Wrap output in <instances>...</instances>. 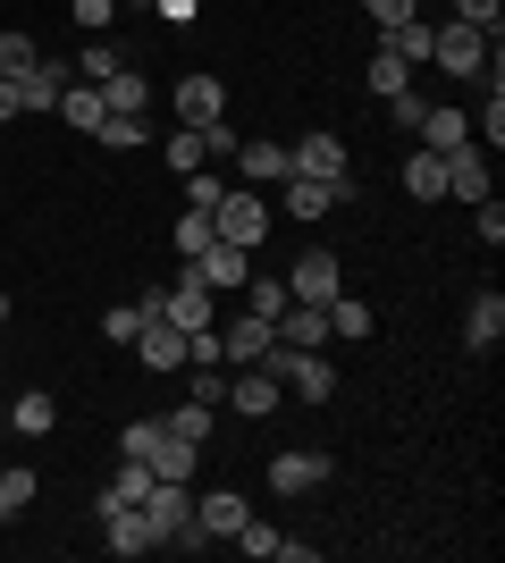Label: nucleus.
Instances as JSON below:
<instances>
[{
  "label": "nucleus",
  "mask_w": 505,
  "mask_h": 563,
  "mask_svg": "<svg viewBox=\"0 0 505 563\" xmlns=\"http://www.w3.org/2000/svg\"><path fill=\"white\" fill-rule=\"evenodd\" d=\"M144 463H152V479H194V471H202V446H186V438H168V429H161Z\"/></svg>",
  "instance_id": "22"
},
{
  "label": "nucleus",
  "mask_w": 505,
  "mask_h": 563,
  "mask_svg": "<svg viewBox=\"0 0 505 563\" xmlns=\"http://www.w3.org/2000/svg\"><path fill=\"white\" fill-rule=\"evenodd\" d=\"M211 421H219V412H211V404H168V412H161V429H168V438H186V446H202V438H211Z\"/></svg>",
  "instance_id": "26"
},
{
  "label": "nucleus",
  "mask_w": 505,
  "mask_h": 563,
  "mask_svg": "<svg viewBox=\"0 0 505 563\" xmlns=\"http://www.w3.org/2000/svg\"><path fill=\"white\" fill-rule=\"evenodd\" d=\"M161 18H168V25H186V18H194V0H161Z\"/></svg>",
  "instance_id": "48"
},
{
  "label": "nucleus",
  "mask_w": 505,
  "mask_h": 563,
  "mask_svg": "<svg viewBox=\"0 0 505 563\" xmlns=\"http://www.w3.org/2000/svg\"><path fill=\"white\" fill-rule=\"evenodd\" d=\"M9 118H18V85H9V76H0V126H9Z\"/></svg>",
  "instance_id": "47"
},
{
  "label": "nucleus",
  "mask_w": 505,
  "mask_h": 563,
  "mask_svg": "<svg viewBox=\"0 0 505 563\" xmlns=\"http://www.w3.org/2000/svg\"><path fill=\"white\" fill-rule=\"evenodd\" d=\"M101 539H110V555H152L161 530H152L144 505H110V514H101Z\"/></svg>",
  "instance_id": "7"
},
{
  "label": "nucleus",
  "mask_w": 505,
  "mask_h": 563,
  "mask_svg": "<svg viewBox=\"0 0 505 563\" xmlns=\"http://www.w3.org/2000/svg\"><path fill=\"white\" fill-rule=\"evenodd\" d=\"M9 429H18V438H51V429H59V404L51 396H18L9 404Z\"/></svg>",
  "instance_id": "27"
},
{
  "label": "nucleus",
  "mask_w": 505,
  "mask_h": 563,
  "mask_svg": "<svg viewBox=\"0 0 505 563\" xmlns=\"http://www.w3.org/2000/svg\"><path fill=\"white\" fill-rule=\"evenodd\" d=\"M380 51H396V59H405V68H430V25H421V18H405V25H387V34H380Z\"/></svg>",
  "instance_id": "25"
},
{
  "label": "nucleus",
  "mask_w": 505,
  "mask_h": 563,
  "mask_svg": "<svg viewBox=\"0 0 505 563\" xmlns=\"http://www.w3.org/2000/svg\"><path fill=\"white\" fill-rule=\"evenodd\" d=\"M59 93H68V68H59V59H34V68L18 76V110H59Z\"/></svg>",
  "instance_id": "18"
},
{
  "label": "nucleus",
  "mask_w": 505,
  "mask_h": 563,
  "mask_svg": "<svg viewBox=\"0 0 505 563\" xmlns=\"http://www.w3.org/2000/svg\"><path fill=\"white\" fill-rule=\"evenodd\" d=\"M463 345H472V353H497L505 345V295H497V286L472 295V311H463Z\"/></svg>",
  "instance_id": "15"
},
{
  "label": "nucleus",
  "mask_w": 505,
  "mask_h": 563,
  "mask_svg": "<svg viewBox=\"0 0 505 563\" xmlns=\"http://www.w3.org/2000/svg\"><path fill=\"white\" fill-rule=\"evenodd\" d=\"M68 9H76V25H85V34H101V25L119 18V0H68Z\"/></svg>",
  "instance_id": "45"
},
{
  "label": "nucleus",
  "mask_w": 505,
  "mask_h": 563,
  "mask_svg": "<svg viewBox=\"0 0 505 563\" xmlns=\"http://www.w3.org/2000/svg\"><path fill=\"white\" fill-rule=\"evenodd\" d=\"M447 194H455V202H488V161H481V143L447 152Z\"/></svg>",
  "instance_id": "20"
},
{
  "label": "nucleus",
  "mask_w": 505,
  "mask_h": 563,
  "mask_svg": "<svg viewBox=\"0 0 505 563\" xmlns=\"http://www.w3.org/2000/svg\"><path fill=\"white\" fill-rule=\"evenodd\" d=\"M413 135H421V152H463V143H472V118L438 101V110H421V126H413Z\"/></svg>",
  "instance_id": "19"
},
{
  "label": "nucleus",
  "mask_w": 505,
  "mask_h": 563,
  "mask_svg": "<svg viewBox=\"0 0 505 563\" xmlns=\"http://www.w3.org/2000/svg\"><path fill=\"white\" fill-rule=\"evenodd\" d=\"M228 404H237L244 421H270V412L287 404V387H278V371H270V362H253V371H244L237 387H228Z\"/></svg>",
  "instance_id": "13"
},
{
  "label": "nucleus",
  "mask_w": 505,
  "mask_h": 563,
  "mask_svg": "<svg viewBox=\"0 0 505 563\" xmlns=\"http://www.w3.org/2000/svg\"><path fill=\"white\" fill-rule=\"evenodd\" d=\"M219 194H228V186H219V177H211V168H194V177H186V211H211V202H219Z\"/></svg>",
  "instance_id": "42"
},
{
  "label": "nucleus",
  "mask_w": 505,
  "mask_h": 563,
  "mask_svg": "<svg viewBox=\"0 0 505 563\" xmlns=\"http://www.w3.org/2000/svg\"><path fill=\"white\" fill-rule=\"evenodd\" d=\"M135 362H144V371H177V362H186V329L161 320V311H144V329H135Z\"/></svg>",
  "instance_id": "8"
},
{
  "label": "nucleus",
  "mask_w": 505,
  "mask_h": 563,
  "mask_svg": "<svg viewBox=\"0 0 505 563\" xmlns=\"http://www.w3.org/2000/svg\"><path fill=\"white\" fill-rule=\"evenodd\" d=\"M168 168H177V177H194V168L211 161V143H202V126H186V135H168V152H161Z\"/></svg>",
  "instance_id": "31"
},
{
  "label": "nucleus",
  "mask_w": 505,
  "mask_h": 563,
  "mask_svg": "<svg viewBox=\"0 0 505 563\" xmlns=\"http://www.w3.org/2000/svg\"><path fill=\"white\" fill-rule=\"evenodd\" d=\"M0 329H9V295H0Z\"/></svg>",
  "instance_id": "49"
},
{
  "label": "nucleus",
  "mask_w": 505,
  "mask_h": 563,
  "mask_svg": "<svg viewBox=\"0 0 505 563\" xmlns=\"http://www.w3.org/2000/svg\"><path fill=\"white\" fill-rule=\"evenodd\" d=\"M237 547H244V555H278V530H270V521H253V514H244Z\"/></svg>",
  "instance_id": "43"
},
{
  "label": "nucleus",
  "mask_w": 505,
  "mask_h": 563,
  "mask_svg": "<svg viewBox=\"0 0 505 563\" xmlns=\"http://www.w3.org/2000/svg\"><path fill=\"white\" fill-rule=\"evenodd\" d=\"M405 194L413 202H438V194H447V152H413L405 161Z\"/></svg>",
  "instance_id": "23"
},
{
  "label": "nucleus",
  "mask_w": 505,
  "mask_h": 563,
  "mask_svg": "<svg viewBox=\"0 0 505 563\" xmlns=\"http://www.w3.org/2000/svg\"><path fill=\"white\" fill-rule=\"evenodd\" d=\"M320 479H329V454H320V446H287L278 463H270V488H278V496H312Z\"/></svg>",
  "instance_id": "10"
},
{
  "label": "nucleus",
  "mask_w": 505,
  "mask_h": 563,
  "mask_svg": "<svg viewBox=\"0 0 505 563\" xmlns=\"http://www.w3.org/2000/svg\"><path fill=\"white\" fill-rule=\"evenodd\" d=\"M387 118H396V126H421V93H413V85H405V93H387Z\"/></svg>",
  "instance_id": "46"
},
{
  "label": "nucleus",
  "mask_w": 505,
  "mask_h": 563,
  "mask_svg": "<svg viewBox=\"0 0 505 563\" xmlns=\"http://www.w3.org/2000/svg\"><path fill=\"white\" fill-rule=\"evenodd\" d=\"M244 311L278 320V311H287V278H244Z\"/></svg>",
  "instance_id": "33"
},
{
  "label": "nucleus",
  "mask_w": 505,
  "mask_h": 563,
  "mask_svg": "<svg viewBox=\"0 0 505 563\" xmlns=\"http://www.w3.org/2000/svg\"><path fill=\"white\" fill-rule=\"evenodd\" d=\"M362 9H371L380 34H387V25H405V18H421V0H362Z\"/></svg>",
  "instance_id": "40"
},
{
  "label": "nucleus",
  "mask_w": 505,
  "mask_h": 563,
  "mask_svg": "<svg viewBox=\"0 0 505 563\" xmlns=\"http://www.w3.org/2000/svg\"><path fill=\"white\" fill-rule=\"evenodd\" d=\"M101 101H110V118H144V76L119 68L110 85H101Z\"/></svg>",
  "instance_id": "29"
},
{
  "label": "nucleus",
  "mask_w": 505,
  "mask_h": 563,
  "mask_svg": "<svg viewBox=\"0 0 505 563\" xmlns=\"http://www.w3.org/2000/svg\"><path fill=\"white\" fill-rule=\"evenodd\" d=\"M211 228H219V244H244V253H253V244L270 235V202H262V194H244V186H228L211 202Z\"/></svg>",
  "instance_id": "2"
},
{
  "label": "nucleus",
  "mask_w": 505,
  "mask_h": 563,
  "mask_svg": "<svg viewBox=\"0 0 505 563\" xmlns=\"http://www.w3.org/2000/svg\"><path fill=\"white\" fill-rule=\"evenodd\" d=\"M186 396H194V404H211V412L228 404V378H219V362H194V387H186Z\"/></svg>",
  "instance_id": "38"
},
{
  "label": "nucleus",
  "mask_w": 505,
  "mask_h": 563,
  "mask_svg": "<svg viewBox=\"0 0 505 563\" xmlns=\"http://www.w3.org/2000/svg\"><path fill=\"white\" fill-rule=\"evenodd\" d=\"M430 68L488 76V34H472V25H430Z\"/></svg>",
  "instance_id": "4"
},
{
  "label": "nucleus",
  "mask_w": 505,
  "mask_h": 563,
  "mask_svg": "<svg viewBox=\"0 0 505 563\" xmlns=\"http://www.w3.org/2000/svg\"><path fill=\"white\" fill-rule=\"evenodd\" d=\"M329 336H371V303H354V295H329Z\"/></svg>",
  "instance_id": "30"
},
{
  "label": "nucleus",
  "mask_w": 505,
  "mask_h": 563,
  "mask_svg": "<svg viewBox=\"0 0 505 563\" xmlns=\"http://www.w3.org/2000/svg\"><path fill=\"white\" fill-rule=\"evenodd\" d=\"M186 278L211 286V295H219V286H244V278H253V253H244V244H211V253L186 261Z\"/></svg>",
  "instance_id": "11"
},
{
  "label": "nucleus",
  "mask_w": 505,
  "mask_h": 563,
  "mask_svg": "<svg viewBox=\"0 0 505 563\" xmlns=\"http://www.w3.org/2000/svg\"><path fill=\"white\" fill-rule=\"evenodd\" d=\"M144 514H152V530H161V539L202 547V539H194V488H186V479H152V488H144Z\"/></svg>",
  "instance_id": "3"
},
{
  "label": "nucleus",
  "mask_w": 505,
  "mask_h": 563,
  "mask_svg": "<svg viewBox=\"0 0 505 563\" xmlns=\"http://www.w3.org/2000/svg\"><path fill=\"white\" fill-rule=\"evenodd\" d=\"M219 110H228L219 76H177V118H186V126H219Z\"/></svg>",
  "instance_id": "16"
},
{
  "label": "nucleus",
  "mask_w": 505,
  "mask_h": 563,
  "mask_svg": "<svg viewBox=\"0 0 505 563\" xmlns=\"http://www.w3.org/2000/svg\"><path fill=\"white\" fill-rule=\"evenodd\" d=\"M237 168L244 186H270V177H287V143H237Z\"/></svg>",
  "instance_id": "24"
},
{
  "label": "nucleus",
  "mask_w": 505,
  "mask_h": 563,
  "mask_svg": "<svg viewBox=\"0 0 505 563\" xmlns=\"http://www.w3.org/2000/svg\"><path fill=\"white\" fill-rule=\"evenodd\" d=\"M329 295H345V261L337 253H304L287 269V303H329Z\"/></svg>",
  "instance_id": "5"
},
{
  "label": "nucleus",
  "mask_w": 505,
  "mask_h": 563,
  "mask_svg": "<svg viewBox=\"0 0 505 563\" xmlns=\"http://www.w3.org/2000/svg\"><path fill=\"white\" fill-rule=\"evenodd\" d=\"M287 177H354V161H345V135H304L287 152Z\"/></svg>",
  "instance_id": "9"
},
{
  "label": "nucleus",
  "mask_w": 505,
  "mask_h": 563,
  "mask_svg": "<svg viewBox=\"0 0 505 563\" xmlns=\"http://www.w3.org/2000/svg\"><path fill=\"white\" fill-rule=\"evenodd\" d=\"M101 143H119V152H135V143H152V135H144V118H101Z\"/></svg>",
  "instance_id": "41"
},
{
  "label": "nucleus",
  "mask_w": 505,
  "mask_h": 563,
  "mask_svg": "<svg viewBox=\"0 0 505 563\" xmlns=\"http://www.w3.org/2000/svg\"><path fill=\"white\" fill-rule=\"evenodd\" d=\"M270 345H278V320H262V311H244V320L219 329V362H237V371H253Z\"/></svg>",
  "instance_id": "6"
},
{
  "label": "nucleus",
  "mask_w": 505,
  "mask_h": 563,
  "mask_svg": "<svg viewBox=\"0 0 505 563\" xmlns=\"http://www.w3.org/2000/svg\"><path fill=\"white\" fill-rule=\"evenodd\" d=\"M34 505V471H0V521Z\"/></svg>",
  "instance_id": "36"
},
{
  "label": "nucleus",
  "mask_w": 505,
  "mask_h": 563,
  "mask_svg": "<svg viewBox=\"0 0 505 563\" xmlns=\"http://www.w3.org/2000/svg\"><path fill=\"white\" fill-rule=\"evenodd\" d=\"M211 244H219V228H211V211H186V219H177V253H211Z\"/></svg>",
  "instance_id": "34"
},
{
  "label": "nucleus",
  "mask_w": 505,
  "mask_h": 563,
  "mask_svg": "<svg viewBox=\"0 0 505 563\" xmlns=\"http://www.w3.org/2000/svg\"><path fill=\"white\" fill-rule=\"evenodd\" d=\"M472 143H488V152H497V143H505V93H488V118H481V126H472Z\"/></svg>",
  "instance_id": "44"
},
{
  "label": "nucleus",
  "mask_w": 505,
  "mask_h": 563,
  "mask_svg": "<svg viewBox=\"0 0 505 563\" xmlns=\"http://www.w3.org/2000/svg\"><path fill=\"white\" fill-rule=\"evenodd\" d=\"M127 68V59H119V43H85V59H76V85H110V76H119Z\"/></svg>",
  "instance_id": "28"
},
{
  "label": "nucleus",
  "mask_w": 505,
  "mask_h": 563,
  "mask_svg": "<svg viewBox=\"0 0 505 563\" xmlns=\"http://www.w3.org/2000/svg\"><path fill=\"white\" fill-rule=\"evenodd\" d=\"M244 514H253V505H244L237 488L194 496V539H202V547H211V539H237V530H244Z\"/></svg>",
  "instance_id": "12"
},
{
  "label": "nucleus",
  "mask_w": 505,
  "mask_h": 563,
  "mask_svg": "<svg viewBox=\"0 0 505 563\" xmlns=\"http://www.w3.org/2000/svg\"><path fill=\"white\" fill-rule=\"evenodd\" d=\"M34 59H43V51L25 43V34H0V76H9V85H18V76L34 68Z\"/></svg>",
  "instance_id": "37"
},
{
  "label": "nucleus",
  "mask_w": 505,
  "mask_h": 563,
  "mask_svg": "<svg viewBox=\"0 0 505 563\" xmlns=\"http://www.w3.org/2000/svg\"><path fill=\"white\" fill-rule=\"evenodd\" d=\"M354 194V177H287V219H320Z\"/></svg>",
  "instance_id": "14"
},
{
  "label": "nucleus",
  "mask_w": 505,
  "mask_h": 563,
  "mask_svg": "<svg viewBox=\"0 0 505 563\" xmlns=\"http://www.w3.org/2000/svg\"><path fill=\"white\" fill-rule=\"evenodd\" d=\"M262 362L278 371V387H287V396H304V404H329V387H337L329 353H295V345H270Z\"/></svg>",
  "instance_id": "1"
},
{
  "label": "nucleus",
  "mask_w": 505,
  "mask_h": 563,
  "mask_svg": "<svg viewBox=\"0 0 505 563\" xmlns=\"http://www.w3.org/2000/svg\"><path fill=\"white\" fill-rule=\"evenodd\" d=\"M59 118H68L76 135H101V118H110V101H101V85H76V76H68V93H59Z\"/></svg>",
  "instance_id": "21"
},
{
  "label": "nucleus",
  "mask_w": 505,
  "mask_h": 563,
  "mask_svg": "<svg viewBox=\"0 0 505 563\" xmlns=\"http://www.w3.org/2000/svg\"><path fill=\"white\" fill-rule=\"evenodd\" d=\"M135 329H144V303H119L110 320H101V336H110V345H135Z\"/></svg>",
  "instance_id": "39"
},
{
  "label": "nucleus",
  "mask_w": 505,
  "mask_h": 563,
  "mask_svg": "<svg viewBox=\"0 0 505 563\" xmlns=\"http://www.w3.org/2000/svg\"><path fill=\"white\" fill-rule=\"evenodd\" d=\"M405 85H413V68H405V59H396V51H371V93H405Z\"/></svg>",
  "instance_id": "32"
},
{
  "label": "nucleus",
  "mask_w": 505,
  "mask_h": 563,
  "mask_svg": "<svg viewBox=\"0 0 505 563\" xmlns=\"http://www.w3.org/2000/svg\"><path fill=\"white\" fill-rule=\"evenodd\" d=\"M455 25H472V34H488V43H497L505 9H497V0H455Z\"/></svg>",
  "instance_id": "35"
},
{
  "label": "nucleus",
  "mask_w": 505,
  "mask_h": 563,
  "mask_svg": "<svg viewBox=\"0 0 505 563\" xmlns=\"http://www.w3.org/2000/svg\"><path fill=\"white\" fill-rule=\"evenodd\" d=\"M278 345L320 353V345H329V311H320V303H287V311H278Z\"/></svg>",
  "instance_id": "17"
}]
</instances>
